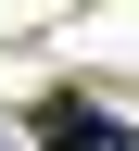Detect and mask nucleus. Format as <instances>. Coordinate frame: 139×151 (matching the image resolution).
Masks as SVG:
<instances>
[{"label": "nucleus", "instance_id": "nucleus-1", "mask_svg": "<svg viewBox=\"0 0 139 151\" xmlns=\"http://www.w3.org/2000/svg\"><path fill=\"white\" fill-rule=\"evenodd\" d=\"M38 139H51V151H127V113H101V101H76V88H63V101L38 113Z\"/></svg>", "mask_w": 139, "mask_h": 151}]
</instances>
